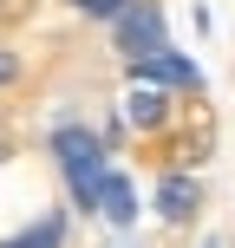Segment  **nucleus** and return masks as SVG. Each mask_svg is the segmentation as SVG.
<instances>
[{
    "label": "nucleus",
    "mask_w": 235,
    "mask_h": 248,
    "mask_svg": "<svg viewBox=\"0 0 235 248\" xmlns=\"http://www.w3.org/2000/svg\"><path fill=\"white\" fill-rule=\"evenodd\" d=\"M52 150H59L65 163V183H72V202L78 209H98L105 183H111V163H105V144L92 131H78V124H65V131H52Z\"/></svg>",
    "instance_id": "obj_1"
},
{
    "label": "nucleus",
    "mask_w": 235,
    "mask_h": 248,
    "mask_svg": "<svg viewBox=\"0 0 235 248\" xmlns=\"http://www.w3.org/2000/svg\"><path fill=\"white\" fill-rule=\"evenodd\" d=\"M118 46H124V59H150V52L170 46V39H163V13L150 7V0H131V7L118 13Z\"/></svg>",
    "instance_id": "obj_2"
},
{
    "label": "nucleus",
    "mask_w": 235,
    "mask_h": 248,
    "mask_svg": "<svg viewBox=\"0 0 235 248\" xmlns=\"http://www.w3.org/2000/svg\"><path fill=\"white\" fill-rule=\"evenodd\" d=\"M131 78H137V85H176V92H196L203 85V72L183 59V52H170V46L150 52V59H131Z\"/></svg>",
    "instance_id": "obj_3"
},
{
    "label": "nucleus",
    "mask_w": 235,
    "mask_h": 248,
    "mask_svg": "<svg viewBox=\"0 0 235 248\" xmlns=\"http://www.w3.org/2000/svg\"><path fill=\"white\" fill-rule=\"evenodd\" d=\"M157 216L163 222H189L196 216V183L189 176H163L157 183Z\"/></svg>",
    "instance_id": "obj_4"
},
{
    "label": "nucleus",
    "mask_w": 235,
    "mask_h": 248,
    "mask_svg": "<svg viewBox=\"0 0 235 248\" xmlns=\"http://www.w3.org/2000/svg\"><path fill=\"white\" fill-rule=\"evenodd\" d=\"M98 216H105V222H118V229L137 222V189L124 183L118 170H111V183H105V196H98Z\"/></svg>",
    "instance_id": "obj_5"
},
{
    "label": "nucleus",
    "mask_w": 235,
    "mask_h": 248,
    "mask_svg": "<svg viewBox=\"0 0 235 248\" xmlns=\"http://www.w3.org/2000/svg\"><path fill=\"white\" fill-rule=\"evenodd\" d=\"M124 118H131L137 131H157V124H163V92L157 85H137L131 98H124Z\"/></svg>",
    "instance_id": "obj_6"
},
{
    "label": "nucleus",
    "mask_w": 235,
    "mask_h": 248,
    "mask_svg": "<svg viewBox=\"0 0 235 248\" xmlns=\"http://www.w3.org/2000/svg\"><path fill=\"white\" fill-rule=\"evenodd\" d=\"M59 242H65V222L46 216L39 229H26V235H13V242H0V248H59Z\"/></svg>",
    "instance_id": "obj_7"
},
{
    "label": "nucleus",
    "mask_w": 235,
    "mask_h": 248,
    "mask_svg": "<svg viewBox=\"0 0 235 248\" xmlns=\"http://www.w3.org/2000/svg\"><path fill=\"white\" fill-rule=\"evenodd\" d=\"M78 7H85V13H124L131 0H78Z\"/></svg>",
    "instance_id": "obj_8"
}]
</instances>
